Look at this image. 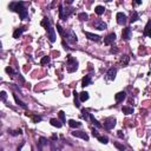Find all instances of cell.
I'll return each mask as SVG.
<instances>
[{
  "label": "cell",
  "instance_id": "45",
  "mask_svg": "<svg viewBox=\"0 0 151 151\" xmlns=\"http://www.w3.org/2000/svg\"><path fill=\"white\" fill-rule=\"evenodd\" d=\"M135 1H136V4H137V5H141V4H142V0H135Z\"/></svg>",
  "mask_w": 151,
  "mask_h": 151
},
{
  "label": "cell",
  "instance_id": "26",
  "mask_svg": "<svg viewBox=\"0 0 151 151\" xmlns=\"http://www.w3.org/2000/svg\"><path fill=\"white\" fill-rule=\"evenodd\" d=\"M122 111H123V113H125V115H131V113H133V107H131V106H123Z\"/></svg>",
  "mask_w": 151,
  "mask_h": 151
},
{
  "label": "cell",
  "instance_id": "34",
  "mask_svg": "<svg viewBox=\"0 0 151 151\" xmlns=\"http://www.w3.org/2000/svg\"><path fill=\"white\" fill-rule=\"evenodd\" d=\"M50 60H51V58H50V57H43V58H41V60H40V64H41V65L49 64Z\"/></svg>",
  "mask_w": 151,
  "mask_h": 151
},
{
  "label": "cell",
  "instance_id": "6",
  "mask_svg": "<svg viewBox=\"0 0 151 151\" xmlns=\"http://www.w3.org/2000/svg\"><path fill=\"white\" fill-rule=\"evenodd\" d=\"M72 136L81 138V139H84V141H86V142L89 141V136H87V133L85 132V131H75V132H72Z\"/></svg>",
  "mask_w": 151,
  "mask_h": 151
},
{
  "label": "cell",
  "instance_id": "35",
  "mask_svg": "<svg viewBox=\"0 0 151 151\" xmlns=\"http://www.w3.org/2000/svg\"><path fill=\"white\" fill-rule=\"evenodd\" d=\"M58 116H59V118H60V120H62V123H65V112L59 111L58 112Z\"/></svg>",
  "mask_w": 151,
  "mask_h": 151
},
{
  "label": "cell",
  "instance_id": "30",
  "mask_svg": "<svg viewBox=\"0 0 151 151\" xmlns=\"http://www.w3.org/2000/svg\"><path fill=\"white\" fill-rule=\"evenodd\" d=\"M98 141L100 143H103V144H106V143H109V138L106 137V136H98Z\"/></svg>",
  "mask_w": 151,
  "mask_h": 151
},
{
  "label": "cell",
  "instance_id": "46",
  "mask_svg": "<svg viewBox=\"0 0 151 151\" xmlns=\"http://www.w3.org/2000/svg\"><path fill=\"white\" fill-rule=\"evenodd\" d=\"M52 139H53V141H56V139H58V137L56 136V135H53V136H52Z\"/></svg>",
  "mask_w": 151,
  "mask_h": 151
},
{
  "label": "cell",
  "instance_id": "11",
  "mask_svg": "<svg viewBox=\"0 0 151 151\" xmlns=\"http://www.w3.org/2000/svg\"><path fill=\"white\" fill-rule=\"evenodd\" d=\"M122 38L125 40L131 39V28L130 27H125L123 32H122Z\"/></svg>",
  "mask_w": 151,
  "mask_h": 151
},
{
  "label": "cell",
  "instance_id": "25",
  "mask_svg": "<svg viewBox=\"0 0 151 151\" xmlns=\"http://www.w3.org/2000/svg\"><path fill=\"white\" fill-rule=\"evenodd\" d=\"M138 19H139V14H138V12H136V11H133L132 13H131V19H130V22L132 24V22L137 21Z\"/></svg>",
  "mask_w": 151,
  "mask_h": 151
},
{
  "label": "cell",
  "instance_id": "5",
  "mask_svg": "<svg viewBox=\"0 0 151 151\" xmlns=\"http://www.w3.org/2000/svg\"><path fill=\"white\" fill-rule=\"evenodd\" d=\"M116 19H117V22H118L119 25H125L126 21H128V17H126V14H124L123 12H118L117 15H116Z\"/></svg>",
  "mask_w": 151,
  "mask_h": 151
},
{
  "label": "cell",
  "instance_id": "16",
  "mask_svg": "<svg viewBox=\"0 0 151 151\" xmlns=\"http://www.w3.org/2000/svg\"><path fill=\"white\" fill-rule=\"evenodd\" d=\"M13 98H14V100H15V103L18 104L19 106H21L22 109H25V110H26V109H27V105H26V104H25L24 102H22V100H20V99H19V97H18V96H17L15 93L13 94Z\"/></svg>",
  "mask_w": 151,
  "mask_h": 151
},
{
  "label": "cell",
  "instance_id": "21",
  "mask_svg": "<svg viewBox=\"0 0 151 151\" xmlns=\"http://www.w3.org/2000/svg\"><path fill=\"white\" fill-rule=\"evenodd\" d=\"M40 25H41L43 27H45V28L47 30L49 27H51V21H50V19H49V18H46V17H45V18L43 19V20H41Z\"/></svg>",
  "mask_w": 151,
  "mask_h": 151
},
{
  "label": "cell",
  "instance_id": "9",
  "mask_svg": "<svg viewBox=\"0 0 151 151\" xmlns=\"http://www.w3.org/2000/svg\"><path fill=\"white\" fill-rule=\"evenodd\" d=\"M64 36H66L67 40H69L70 43H72V44H75V43L78 41V38H77V36L75 34L73 31H70V33H66V34H64Z\"/></svg>",
  "mask_w": 151,
  "mask_h": 151
},
{
  "label": "cell",
  "instance_id": "4",
  "mask_svg": "<svg viewBox=\"0 0 151 151\" xmlns=\"http://www.w3.org/2000/svg\"><path fill=\"white\" fill-rule=\"evenodd\" d=\"M116 123H117V120L113 117H109L104 120V128L106 130H112L116 126Z\"/></svg>",
  "mask_w": 151,
  "mask_h": 151
},
{
  "label": "cell",
  "instance_id": "13",
  "mask_svg": "<svg viewBox=\"0 0 151 151\" xmlns=\"http://www.w3.org/2000/svg\"><path fill=\"white\" fill-rule=\"evenodd\" d=\"M125 98H126V92L125 91H122V92H118V93L115 96V99H116V102L117 103H120V102H123Z\"/></svg>",
  "mask_w": 151,
  "mask_h": 151
},
{
  "label": "cell",
  "instance_id": "33",
  "mask_svg": "<svg viewBox=\"0 0 151 151\" xmlns=\"http://www.w3.org/2000/svg\"><path fill=\"white\" fill-rule=\"evenodd\" d=\"M6 99H7V93L5 91H1L0 92V102H6Z\"/></svg>",
  "mask_w": 151,
  "mask_h": 151
},
{
  "label": "cell",
  "instance_id": "37",
  "mask_svg": "<svg viewBox=\"0 0 151 151\" xmlns=\"http://www.w3.org/2000/svg\"><path fill=\"white\" fill-rule=\"evenodd\" d=\"M81 116H83V118L87 119V118H89V116H90V113L86 111V110H81Z\"/></svg>",
  "mask_w": 151,
  "mask_h": 151
},
{
  "label": "cell",
  "instance_id": "23",
  "mask_svg": "<svg viewBox=\"0 0 151 151\" xmlns=\"http://www.w3.org/2000/svg\"><path fill=\"white\" fill-rule=\"evenodd\" d=\"M89 99V93L86 91H83L81 93H79V100L80 102H86Z\"/></svg>",
  "mask_w": 151,
  "mask_h": 151
},
{
  "label": "cell",
  "instance_id": "40",
  "mask_svg": "<svg viewBox=\"0 0 151 151\" xmlns=\"http://www.w3.org/2000/svg\"><path fill=\"white\" fill-rule=\"evenodd\" d=\"M5 71H6V73H8V75H14V73H15L11 67H6V69H5Z\"/></svg>",
  "mask_w": 151,
  "mask_h": 151
},
{
  "label": "cell",
  "instance_id": "24",
  "mask_svg": "<svg viewBox=\"0 0 151 151\" xmlns=\"http://www.w3.org/2000/svg\"><path fill=\"white\" fill-rule=\"evenodd\" d=\"M89 118L91 119V122L93 123V125L96 126V128H102V126H103V125L100 124V123H99V122H98V120L96 119V118H94V116H93V115H90V116H89Z\"/></svg>",
  "mask_w": 151,
  "mask_h": 151
},
{
  "label": "cell",
  "instance_id": "44",
  "mask_svg": "<svg viewBox=\"0 0 151 151\" xmlns=\"http://www.w3.org/2000/svg\"><path fill=\"white\" fill-rule=\"evenodd\" d=\"M65 2H66L67 5H71L72 2H73V0H65Z\"/></svg>",
  "mask_w": 151,
  "mask_h": 151
},
{
  "label": "cell",
  "instance_id": "22",
  "mask_svg": "<svg viewBox=\"0 0 151 151\" xmlns=\"http://www.w3.org/2000/svg\"><path fill=\"white\" fill-rule=\"evenodd\" d=\"M73 97H75V105L76 107H80V100H79V93H77V91H73Z\"/></svg>",
  "mask_w": 151,
  "mask_h": 151
},
{
  "label": "cell",
  "instance_id": "1",
  "mask_svg": "<svg viewBox=\"0 0 151 151\" xmlns=\"http://www.w3.org/2000/svg\"><path fill=\"white\" fill-rule=\"evenodd\" d=\"M8 8L11 9V11H13V12H17V13L19 14V17H20L22 20L27 19V17H28V11H27V8L24 6V2H21V1L11 2L8 6Z\"/></svg>",
  "mask_w": 151,
  "mask_h": 151
},
{
  "label": "cell",
  "instance_id": "48",
  "mask_svg": "<svg viewBox=\"0 0 151 151\" xmlns=\"http://www.w3.org/2000/svg\"><path fill=\"white\" fill-rule=\"evenodd\" d=\"M0 126H1V124H0Z\"/></svg>",
  "mask_w": 151,
  "mask_h": 151
},
{
  "label": "cell",
  "instance_id": "39",
  "mask_svg": "<svg viewBox=\"0 0 151 151\" xmlns=\"http://www.w3.org/2000/svg\"><path fill=\"white\" fill-rule=\"evenodd\" d=\"M57 31L59 32V34H62V36H64L65 34V32L63 31V27L59 25V24H57Z\"/></svg>",
  "mask_w": 151,
  "mask_h": 151
},
{
  "label": "cell",
  "instance_id": "29",
  "mask_svg": "<svg viewBox=\"0 0 151 151\" xmlns=\"http://www.w3.org/2000/svg\"><path fill=\"white\" fill-rule=\"evenodd\" d=\"M129 60H130L129 56H123L122 59H120V62H122V64H123V66H126V65L129 64Z\"/></svg>",
  "mask_w": 151,
  "mask_h": 151
},
{
  "label": "cell",
  "instance_id": "28",
  "mask_svg": "<svg viewBox=\"0 0 151 151\" xmlns=\"http://www.w3.org/2000/svg\"><path fill=\"white\" fill-rule=\"evenodd\" d=\"M94 12H96L98 15H102V14H104V12H105V7H104V6H97V7L94 8Z\"/></svg>",
  "mask_w": 151,
  "mask_h": 151
},
{
  "label": "cell",
  "instance_id": "41",
  "mask_svg": "<svg viewBox=\"0 0 151 151\" xmlns=\"http://www.w3.org/2000/svg\"><path fill=\"white\" fill-rule=\"evenodd\" d=\"M92 135H93V137H96V138L99 136V135H98V132H97V130H94V129H93V131H92Z\"/></svg>",
  "mask_w": 151,
  "mask_h": 151
},
{
  "label": "cell",
  "instance_id": "32",
  "mask_svg": "<svg viewBox=\"0 0 151 151\" xmlns=\"http://www.w3.org/2000/svg\"><path fill=\"white\" fill-rule=\"evenodd\" d=\"M8 132L11 133L12 136H18V135H21L22 131L19 129V130H8Z\"/></svg>",
  "mask_w": 151,
  "mask_h": 151
},
{
  "label": "cell",
  "instance_id": "42",
  "mask_svg": "<svg viewBox=\"0 0 151 151\" xmlns=\"http://www.w3.org/2000/svg\"><path fill=\"white\" fill-rule=\"evenodd\" d=\"M110 52H111V53H118V50H117V49H111V50H110Z\"/></svg>",
  "mask_w": 151,
  "mask_h": 151
},
{
  "label": "cell",
  "instance_id": "31",
  "mask_svg": "<svg viewBox=\"0 0 151 151\" xmlns=\"http://www.w3.org/2000/svg\"><path fill=\"white\" fill-rule=\"evenodd\" d=\"M149 25H150V21L147 22V25H145V28H144V37H149L150 36V28H149Z\"/></svg>",
  "mask_w": 151,
  "mask_h": 151
},
{
  "label": "cell",
  "instance_id": "3",
  "mask_svg": "<svg viewBox=\"0 0 151 151\" xmlns=\"http://www.w3.org/2000/svg\"><path fill=\"white\" fill-rule=\"evenodd\" d=\"M78 69V62L75 58H72V56H67V71L69 72H75Z\"/></svg>",
  "mask_w": 151,
  "mask_h": 151
},
{
  "label": "cell",
  "instance_id": "36",
  "mask_svg": "<svg viewBox=\"0 0 151 151\" xmlns=\"http://www.w3.org/2000/svg\"><path fill=\"white\" fill-rule=\"evenodd\" d=\"M32 119H33V123H39V122H41L43 118H41L40 116H33V117H32Z\"/></svg>",
  "mask_w": 151,
  "mask_h": 151
},
{
  "label": "cell",
  "instance_id": "20",
  "mask_svg": "<svg viewBox=\"0 0 151 151\" xmlns=\"http://www.w3.org/2000/svg\"><path fill=\"white\" fill-rule=\"evenodd\" d=\"M24 31H25V27H20V28H17V30L14 31V33H13V38L18 39L19 37H20L22 33H24Z\"/></svg>",
  "mask_w": 151,
  "mask_h": 151
},
{
  "label": "cell",
  "instance_id": "43",
  "mask_svg": "<svg viewBox=\"0 0 151 151\" xmlns=\"http://www.w3.org/2000/svg\"><path fill=\"white\" fill-rule=\"evenodd\" d=\"M118 137H119V138H124V135L122 133V131H118Z\"/></svg>",
  "mask_w": 151,
  "mask_h": 151
},
{
  "label": "cell",
  "instance_id": "7",
  "mask_svg": "<svg viewBox=\"0 0 151 151\" xmlns=\"http://www.w3.org/2000/svg\"><path fill=\"white\" fill-rule=\"evenodd\" d=\"M47 38H49V40L51 41V43H54L56 41V31H54L53 27H49L47 28Z\"/></svg>",
  "mask_w": 151,
  "mask_h": 151
},
{
  "label": "cell",
  "instance_id": "12",
  "mask_svg": "<svg viewBox=\"0 0 151 151\" xmlns=\"http://www.w3.org/2000/svg\"><path fill=\"white\" fill-rule=\"evenodd\" d=\"M85 36L87 37L90 40H92V41H100V37L97 36V34H93V33H91V32H84Z\"/></svg>",
  "mask_w": 151,
  "mask_h": 151
},
{
  "label": "cell",
  "instance_id": "8",
  "mask_svg": "<svg viewBox=\"0 0 151 151\" xmlns=\"http://www.w3.org/2000/svg\"><path fill=\"white\" fill-rule=\"evenodd\" d=\"M93 26H94V28H97L99 31H103V30H106L107 25L104 21H102V20H96L93 22Z\"/></svg>",
  "mask_w": 151,
  "mask_h": 151
},
{
  "label": "cell",
  "instance_id": "14",
  "mask_svg": "<svg viewBox=\"0 0 151 151\" xmlns=\"http://www.w3.org/2000/svg\"><path fill=\"white\" fill-rule=\"evenodd\" d=\"M116 40V34L115 33H110L106 38H104V44L105 45H110L111 43H113Z\"/></svg>",
  "mask_w": 151,
  "mask_h": 151
},
{
  "label": "cell",
  "instance_id": "10",
  "mask_svg": "<svg viewBox=\"0 0 151 151\" xmlns=\"http://www.w3.org/2000/svg\"><path fill=\"white\" fill-rule=\"evenodd\" d=\"M116 75H117V69H116V67H111V69H109V71H107V73H106L107 79H109V80H113L116 78Z\"/></svg>",
  "mask_w": 151,
  "mask_h": 151
},
{
  "label": "cell",
  "instance_id": "19",
  "mask_svg": "<svg viewBox=\"0 0 151 151\" xmlns=\"http://www.w3.org/2000/svg\"><path fill=\"white\" fill-rule=\"evenodd\" d=\"M91 84V76H85L83 80H81V86H89Z\"/></svg>",
  "mask_w": 151,
  "mask_h": 151
},
{
  "label": "cell",
  "instance_id": "15",
  "mask_svg": "<svg viewBox=\"0 0 151 151\" xmlns=\"http://www.w3.org/2000/svg\"><path fill=\"white\" fill-rule=\"evenodd\" d=\"M50 123H51V125H52V126L57 128V129H60V128L63 126V123H60V122H59L57 118H51V119H50Z\"/></svg>",
  "mask_w": 151,
  "mask_h": 151
},
{
  "label": "cell",
  "instance_id": "27",
  "mask_svg": "<svg viewBox=\"0 0 151 151\" xmlns=\"http://www.w3.org/2000/svg\"><path fill=\"white\" fill-rule=\"evenodd\" d=\"M78 19L81 20V21H86V20L89 19V14L85 13V12H80V13L78 14Z\"/></svg>",
  "mask_w": 151,
  "mask_h": 151
},
{
  "label": "cell",
  "instance_id": "17",
  "mask_svg": "<svg viewBox=\"0 0 151 151\" xmlns=\"http://www.w3.org/2000/svg\"><path fill=\"white\" fill-rule=\"evenodd\" d=\"M69 125L71 126L72 129H78V128L81 126V123H80V122H76V120H73V119H70L69 120Z\"/></svg>",
  "mask_w": 151,
  "mask_h": 151
},
{
  "label": "cell",
  "instance_id": "2",
  "mask_svg": "<svg viewBox=\"0 0 151 151\" xmlns=\"http://www.w3.org/2000/svg\"><path fill=\"white\" fill-rule=\"evenodd\" d=\"M75 8H64L63 5H59V18L62 20H66V18H69L72 13H73Z\"/></svg>",
  "mask_w": 151,
  "mask_h": 151
},
{
  "label": "cell",
  "instance_id": "38",
  "mask_svg": "<svg viewBox=\"0 0 151 151\" xmlns=\"http://www.w3.org/2000/svg\"><path fill=\"white\" fill-rule=\"evenodd\" d=\"M115 147L117 148V149H119V150H122V151H124L126 148L124 147V145H122V144H119V143H115Z\"/></svg>",
  "mask_w": 151,
  "mask_h": 151
},
{
  "label": "cell",
  "instance_id": "47",
  "mask_svg": "<svg viewBox=\"0 0 151 151\" xmlns=\"http://www.w3.org/2000/svg\"><path fill=\"white\" fill-rule=\"evenodd\" d=\"M106 1H111V0H106Z\"/></svg>",
  "mask_w": 151,
  "mask_h": 151
},
{
  "label": "cell",
  "instance_id": "18",
  "mask_svg": "<svg viewBox=\"0 0 151 151\" xmlns=\"http://www.w3.org/2000/svg\"><path fill=\"white\" fill-rule=\"evenodd\" d=\"M47 143H49V141H47L45 137H40L39 142H38V148H39V149H43L45 145H47Z\"/></svg>",
  "mask_w": 151,
  "mask_h": 151
}]
</instances>
